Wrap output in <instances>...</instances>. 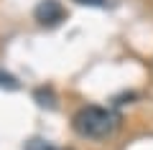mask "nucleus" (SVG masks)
Here are the masks:
<instances>
[{"label": "nucleus", "mask_w": 153, "mask_h": 150, "mask_svg": "<svg viewBox=\"0 0 153 150\" xmlns=\"http://www.w3.org/2000/svg\"><path fill=\"white\" fill-rule=\"evenodd\" d=\"M71 125L82 137H107L117 127V115L97 104H87L71 117Z\"/></svg>", "instance_id": "nucleus-1"}, {"label": "nucleus", "mask_w": 153, "mask_h": 150, "mask_svg": "<svg viewBox=\"0 0 153 150\" xmlns=\"http://www.w3.org/2000/svg\"><path fill=\"white\" fill-rule=\"evenodd\" d=\"M33 16H36V21L41 23V26L54 28V26H59V23L64 21L66 10H64V5H61L59 0H41L36 5V10H33Z\"/></svg>", "instance_id": "nucleus-2"}, {"label": "nucleus", "mask_w": 153, "mask_h": 150, "mask_svg": "<svg viewBox=\"0 0 153 150\" xmlns=\"http://www.w3.org/2000/svg\"><path fill=\"white\" fill-rule=\"evenodd\" d=\"M0 86H8V89H18V81H16V76L5 74V71H0Z\"/></svg>", "instance_id": "nucleus-3"}, {"label": "nucleus", "mask_w": 153, "mask_h": 150, "mask_svg": "<svg viewBox=\"0 0 153 150\" xmlns=\"http://www.w3.org/2000/svg\"><path fill=\"white\" fill-rule=\"evenodd\" d=\"M79 5H105V0H76Z\"/></svg>", "instance_id": "nucleus-4"}]
</instances>
